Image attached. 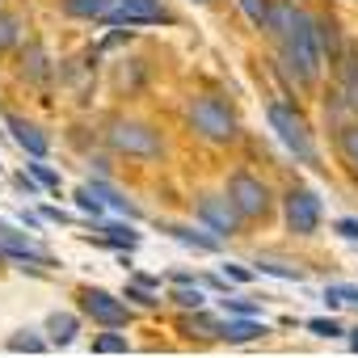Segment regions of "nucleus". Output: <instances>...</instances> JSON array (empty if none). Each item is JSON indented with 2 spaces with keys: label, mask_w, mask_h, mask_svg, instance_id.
<instances>
[{
  "label": "nucleus",
  "mask_w": 358,
  "mask_h": 358,
  "mask_svg": "<svg viewBox=\"0 0 358 358\" xmlns=\"http://www.w3.org/2000/svg\"><path fill=\"white\" fill-rule=\"evenodd\" d=\"M278 43H282V59H287V68L303 80V85H312L316 76H320V34H316V17L312 13H303V9H295L291 0H278V5L270 9V26H266Z\"/></svg>",
  "instance_id": "nucleus-1"
},
{
  "label": "nucleus",
  "mask_w": 358,
  "mask_h": 358,
  "mask_svg": "<svg viewBox=\"0 0 358 358\" xmlns=\"http://www.w3.org/2000/svg\"><path fill=\"white\" fill-rule=\"evenodd\" d=\"M266 118H270V127H274L278 143H282L295 160H303V164H320L316 139H312V131H308V122H303V114H299L295 106L270 101V106H266Z\"/></svg>",
  "instance_id": "nucleus-2"
},
{
  "label": "nucleus",
  "mask_w": 358,
  "mask_h": 358,
  "mask_svg": "<svg viewBox=\"0 0 358 358\" xmlns=\"http://www.w3.org/2000/svg\"><path fill=\"white\" fill-rule=\"evenodd\" d=\"M190 122H194V131H199L203 139H211V143H232V139L241 135V122H236L232 106L220 101V97H199V101L190 106Z\"/></svg>",
  "instance_id": "nucleus-3"
},
{
  "label": "nucleus",
  "mask_w": 358,
  "mask_h": 358,
  "mask_svg": "<svg viewBox=\"0 0 358 358\" xmlns=\"http://www.w3.org/2000/svg\"><path fill=\"white\" fill-rule=\"evenodd\" d=\"M106 139H110V148H114V152H122V156H143V160H156V156L164 152V139H160L152 127H143V122H127V118L110 122Z\"/></svg>",
  "instance_id": "nucleus-4"
},
{
  "label": "nucleus",
  "mask_w": 358,
  "mask_h": 358,
  "mask_svg": "<svg viewBox=\"0 0 358 358\" xmlns=\"http://www.w3.org/2000/svg\"><path fill=\"white\" fill-rule=\"evenodd\" d=\"M282 215H287V232L295 236H316L320 232V220H324V207H320V194L316 190H291L282 199Z\"/></svg>",
  "instance_id": "nucleus-5"
},
{
  "label": "nucleus",
  "mask_w": 358,
  "mask_h": 358,
  "mask_svg": "<svg viewBox=\"0 0 358 358\" xmlns=\"http://www.w3.org/2000/svg\"><path fill=\"white\" fill-rule=\"evenodd\" d=\"M228 199L241 211V220H262L270 211V186L253 173H232L228 177Z\"/></svg>",
  "instance_id": "nucleus-6"
},
{
  "label": "nucleus",
  "mask_w": 358,
  "mask_h": 358,
  "mask_svg": "<svg viewBox=\"0 0 358 358\" xmlns=\"http://www.w3.org/2000/svg\"><path fill=\"white\" fill-rule=\"evenodd\" d=\"M80 308H85V316H93V320L106 324V329H122V324L131 320V308H127L118 295L101 291V287H85V291H80Z\"/></svg>",
  "instance_id": "nucleus-7"
},
{
  "label": "nucleus",
  "mask_w": 358,
  "mask_h": 358,
  "mask_svg": "<svg viewBox=\"0 0 358 358\" xmlns=\"http://www.w3.org/2000/svg\"><path fill=\"white\" fill-rule=\"evenodd\" d=\"M101 22H110V26H152V22L173 26V17L156 5V0H114V9Z\"/></svg>",
  "instance_id": "nucleus-8"
},
{
  "label": "nucleus",
  "mask_w": 358,
  "mask_h": 358,
  "mask_svg": "<svg viewBox=\"0 0 358 358\" xmlns=\"http://www.w3.org/2000/svg\"><path fill=\"white\" fill-rule=\"evenodd\" d=\"M199 220H203L215 236H236V232H241V211L232 207V199H220V194L199 199Z\"/></svg>",
  "instance_id": "nucleus-9"
},
{
  "label": "nucleus",
  "mask_w": 358,
  "mask_h": 358,
  "mask_svg": "<svg viewBox=\"0 0 358 358\" xmlns=\"http://www.w3.org/2000/svg\"><path fill=\"white\" fill-rule=\"evenodd\" d=\"M9 131H13V139L30 152V156H47V148H51V139L34 127V122H22V118H9Z\"/></svg>",
  "instance_id": "nucleus-10"
},
{
  "label": "nucleus",
  "mask_w": 358,
  "mask_h": 358,
  "mask_svg": "<svg viewBox=\"0 0 358 358\" xmlns=\"http://www.w3.org/2000/svg\"><path fill=\"white\" fill-rule=\"evenodd\" d=\"M266 333H270V329H266L257 316H236V320H228V324H224V333H220V337H224V341H232V345H241V341H257V337H266Z\"/></svg>",
  "instance_id": "nucleus-11"
},
{
  "label": "nucleus",
  "mask_w": 358,
  "mask_h": 358,
  "mask_svg": "<svg viewBox=\"0 0 358 358\" xmlns=\"http://www.w3.org/2000/svg\"><path fill=\"white\" fill-rule=\"evenodd\" d=\"M164 232H169L173 241H182V245L199 249V253H215V249H220V236H207V232H194V228H182V224H169Z\"/></svg>",
  "instance_id": "nucleus-12"
},
{
  "label": "nucleus",
  "mask_w": 358,
  "mask_h": 358,
  "mask_svg": "<svg viewBox=\"0 0 358 358\" xmlns=\"http://www.w3.org/2000/svg\"><path fill=\"white\" fill-rule=\"evenodd\" d=\"M76 329H80V320H76L72 312H51V316H47V333H51L55 345H68V341L76 337Z\"/></svg>",
  "instance_id": "nucleus-13"
},
{
  "label": "nucleus",
  "mask_w": 358,
  "mask_h": 358,
  "mask_svg": "<svg viewBox=\"0 0 358 358\" xmlns=\"http://www.w3.org/2000/svg\"><path fill=\"white\" fill-rule=\"evenodd\" d=\"M114 9V0H64V13H72V17H106Z\"/></svg>",
  "instance_id": "nucleus-14"
},
{
  "label": "nucleus",
  "mask_w": 358,
  "mask_h": 358,
  "mask_svg": "<svg viewBox=\"0 0 358 358\" xmlns=\"http://www.w3.org/2000/svg\"><path fill=\"white\" fill-rule=\"evenodd\" d=\"M89 190H93V194H97V199H101V203H106V207H114V211H122V215H139V207H135V203H131V199H122V194H118V190H110V186H106V182H93V186H89Z\"/></svg>",
  "instance_id": "nucleus-15"
},
{
  "label": "nucleus",
  "mask_w": 358,
  "mask_h": 358,
  "mask_svg": "<svg viewBox=\"0 0 358 358\" xmlns=\"http://www.w3.org/2000/svg\"><path fill=\"white\" fill-rule=\"evenodd\" d=\"M101 241L114 245V249H135V245H139V232H131L127 224H106V228H101Z\"/></svg>",
  "instance_id": "nucleus-16"
},
{
  "label": "nucleus",
  "mask_w": 358,
  "mask_h": 358,
  "mask_svg": "<svg viewBox=\"0 0 358 358\" xmlns=\"http://www.w3.org/2000/svg\"><path fill=\"white\" fill-rule=\"evenodd\" d=\"M241 9H245V17H249L257 30H266V26H270V9H274L270 0H241Z\"/></svg>",
  "instance_id": "nucleus-17"
},
{
  "label": "nucleus",
  "mask_w": 358,
  "mask_h": 358,
  "mask_svg": "<svg viewBox=\"0 0 358 358\" xmlns=\"http://www.w3.org/2000/svg\"><path fill=\"white\" fill-rule=\"evenodd\" d=\"M257 274H270V278H282V282H303V270L295 266H282V262H262Z\"/></svg>",
  "instance_id": "nucleus-18"
},
{
  "label": "nucleus",
  "mask_w": 358,
  "mask_h": 358,
  "mask_svg": "<svg viewBox=\"0 0 358 358\" xmlns=\"http://www.w3.org/2000/svg\"><path fill=\"white\" fill-rule=\"evenodd\" d=\"M5 345H9V350H26V354H38V350H47V341H43V337H34L30 329H22V333H13V337H9Z\"/></svg>",
  "instance_id": "nucleus-19"
},
{
  "label": "nucleus",
  "mask_w": 358,
  "mask_h": 358,
  "mask_svg": "<svg viewBox=\"0 0 358 358\" xmlns=\"http://www.w3.org/2000/svg\"><path fill=\"white\" fill-rule=\"evenodd\" d=\"M337 143H341V152H345V160H350V164H358V122H350V127H341V131H337Z\"/></svg>",
  "instance_id": "nucleus-20"
},
{
  "label": "nucleus",
  "mask_w": 358,
  "mask_h": 358,
  "mask_svg": "<svg viewBox=\"0 0 358 358\" xmlns=\"http://www.w3.org/2000/svg\"><path fill=\"white\" fill-rule=\"evenodd\" d=\"M316 34H320V51H329V59L341 51V43H337V22H316Z\"/></svg>",
  "instance_id": "nucleus-21"
},
{
  "label": "nucleus",
  "mask_w": 358,
  "mask_h": 358,
  "mask_svg": "<svg viewBox=\"0 0 358 358\" xmlns=\"http://www.w3.org/2000/svg\"><path fill=\"white\" fill-rule=\"evenodd\" d=\"M324 303H329V308L358 303V287H345V282H337V287H329V291H324Z\"/></svg>",
  "instance_id": "nucleus-22"
},
{
  "label": "nucleus",
  "mask_w": 358,
  "mask_h": 358,
  "mask_svg": "<svg viewBox=\"0 0 358 358\" xmlns=\"http://www.w3.org/2000/svg\"><path fill=\"white\" fill-rule=\"evenodd\" d=\"M30 173L38 177V186H47V190H59V173H55L51 164H43V156H34V164H30Z\"/></svg>",
  "instance_id": "nucleus-23"
},
{
  "label": "nucleus",
  "mask_w": 358,
  "mask_h": 358,
  "mask_svg": "<svg viewBox=\"0 0 358 358\" xmlns=\"http://www.w3.org/2000/svg\"><path fill=\"white\" fill-rule=\"evenodd\" d=\"M17 26H22V22H17L13 13H0V51H9V47L17 43Z\"/></svg>",
  "instance_id": "nucleus-24"
},
{
  "label": "nucleus",
  "mask_w": 358,
  "mask_h": 358,
  "mask_svg": "<svg viewBox=\"0 0 358 358\" xmlns=\"http://www.w3.org/2000/svg\"><path fill=\"white\" fill-rule=\"evenodd\" d=\"M76 207H80V211H85V215H93V220H97V215H101V207H106V203H101V199H97V194H93V190H89V186H80V190H76Z\"/></svg>",
  "instance_id": "nucleus-25"
},
{
  "label": "nucleus",
  "mask_w": 358,
  "mask_h": 358,
  "mask_svg": "<svg viewBox=\"0 0 358 358\" xmlns=\"http://www.w3.org/2000/svg\"><path fill=\"white\" fill-rule=\"evenodd\" d=\"M122 299H131V303H139V308H156V295H152V287H143V282H131V287L122 291Z\"/></svg>",
  "instance_id": "nucleus-26"
},
{
  "label": "nucleus",
  "mask_w": 358,
  "mask_h": 358,
  "mask_svg": "<svg viewBox=\"0 0 358 358\" xmlns=\"http://www.w3.org/2000/svg\"><path fill=\"white\" fill-rule=\"evenodd\" d=\"M93 350H97V354H127V337H118V333H101V337L93 341Z\"/></svg>",
  "instance_id": "nucleus-27"
},
{
  "label": "nucleus",
  "mask_w": 358,
  "mask_h": 358,
  "mask_svg": "<svg viewBox=\"0 0 358 358\" xmlns=\"http://www.w3.org/2000/svg\"><path fill=\"white\" fill-rule=\"evenodd\" d=\"M224 312H232V316H257L262 303H253V299H224Z\"/></svg>",
  "instance_id": "nucleus-28"
},
{
  "label": "nucleus",
  "mask_w": 358,
  "mask_h": 358,
  "mask_svg": "<svg viewBox=\"0 0 358 358\" xmlns=\"http://www.w3.org/2000/svg\"><path fill=\"white\" fill-rule=\"evenodd\" d=\"M186 329H190V333H203V337H220V333H224V324H215V320H207V316L186 320Z\"/></svg>",
  "instance_id": "nucleus-29"
},
{
  "label": "nucleus",
  "mask_w": 358,
  "mask_h": 358,
  "mask_svg": "<svg viewBox=\"0 0 358 358\" xmlns=\"http://www.w3.org/2000/svg\"><path fill=\"white\" fill-rule=\"evenodd\" d=\"M173 303H177V308H194V312H199V308H203V291H199V287H194V291H190V287H182V291L173 295Z\"/></svg>",
  "instance_id": "nucleus-30"
},
{
  "label": "nucleus",
  "mask_w": 358,
  "mask_h": 358,
  "mask_svg": "<svg viewBox=\"0 0 358 358\" xmlns=\"http://www.w3.org/2000/svg\"><path fill=\"white\" fill-rule=\"evenodd\" d=\"M308 329H312L316 337H341V324H337L333 316H329V320H324V316H320V320H308Z\"/></svg>",
  "instance_id": "nucleus-31"
},
{
  "label": "nucleus",
  "mask_w": 358,
  "mask_h": 358,
  "mask_svg": "<svg viewBox=\"0 0 358 358\" xmlns=\"http://www.w3.org/2000/svg\"><path fill=\"white\" fill-rule=\"evenodd\" d=\"M224 274H228L232 282H253V270H245V266H236V262H228V266H224Z\"/></svg>",
  "instance_id": "nucleus-32"
},
{
  "label": "nucleus",
  "mask_w": 358,
  "mask_h": 358,
  "mask_svg": "<svg viewBox=\"0 0 358 358\" xmlns=\"http://www.w3.org/2000/svg\"><path fill=\"white\" fill-rule=\"evenodd\" d=\"M333 232H337V236H345V241H358V220H337V224H333Z\"/></svg>",
  "instance_id": "nucleus-33"
},
{
  "label": "nucleus",
  "mask_w": 358,
  "mask_h": 358,
  "mask_svg": "<svg viewBox=\"0 0 358 358\" xmlns=\"http://www.w3.org/2000/svg\"><path fill=\"white\" fill-rule=\"evenodd\" d=\"M43 220H55V224H68V215L59 207H43Z\"/></svg>",
  "instance_id": "nucleus-34"
},
{
  "label": "nucleus",
  "mask_w": 358,
  "mask_h": 358,
  "mask_svg": "<svg viewBox=\"0 0 358 358\" xmlns=\"http://www.w3.org/2000/svg\"><path fill=\"white\" fill-rule=\"evenodd\" d=\"M350 350L358 354V329H350Z\"/></svg>",
  "instance_id": "nucleus-35"
},
{
  "label": "nucleus",
  "mask_w": 358,
  "mask_h": 358,
  "mask_svg": "<svg viewBox=\"0 0 358 358\" xmlns=\"http://www.w3.org/2000/svg\"><path fill=\"white\" fill-rule=\"evenodd\" d=\"M194 5H211V0H194Z\"/></svg>",
  "instance_id": "nucleus-36"
}]
</instances>
